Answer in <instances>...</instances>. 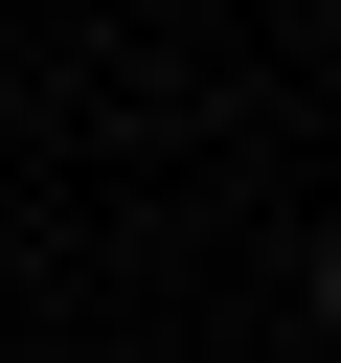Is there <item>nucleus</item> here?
Masks as SVG:
<instances>
[{"label": "nucleus", "mask_w": 341, "mask_h": 363, "mask_svg": "<svg viewBox=\"0 0 341 363\" xmlns=\"http://www.w3.org/2000/svg\"><path fill=\"white\" fill-rule=\"evenodd\" d=\"M318 340H341V250H318Z\"/></svg>", "instance_id": "1"}]
</instances>
